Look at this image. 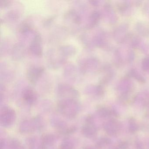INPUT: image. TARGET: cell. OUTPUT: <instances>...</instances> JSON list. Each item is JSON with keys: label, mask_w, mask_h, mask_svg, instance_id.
Segmentation results:
<instances>
[{"label": "cell", "mask_w": 149, "mask_h": 149, "mask_svg": "<svg viewBox=\"0 0 149 149\" xmlns=\"http://www.w3.org/2000/svg\"><path fill=\"white\" fill-rule=\"evenodd\" d=\"M130 74L134 78L136 79L138 81H140L142 82L143 81H144L143 77L136 70H132L131 71Z\"/></svg>", "instance_id": "7"}, {"label": "cell", "mask_w": 149, "mask_h": 149, "mask_svg": "<svg viewBox=\"0 0 149 149\" xmlns=\"http://www.w3.org/2000/svg\"><path fill=\"white\" fill-rule=\"evenodd\" d=\"M142 67L144 71L149 72V56L144 58L142 62Z\"/></svg>", "instance_id": "8"}, {"label": "cell", "mask_w": 149, "mask_h": 149, "mask_svg": "<svg viewBox=\"0 0 149 149\" xmlns=\"http://www.w3.org/2000/svg\"><path fill=\"white\" fill-rule=\"evenodd\" d=\"M117 60L121 64L131 61L133 59V52L130 49H118L116 52Z\"/></svg>", "instance_id": "4"}, {"label": "cell", "mask_w": 149, "mask_h": 149, "mask_svg": "<svg viewBox=\"0 0 149 149\" xmlns=\"http://www.w3.org/2000/svg\"><path fill=\"white\" fill-rule=\"evenodd\" d=\"M128 27L126 24H121L113 32V37L118 42H124L128 38Z\"/></svg>", "instance_id": "3"}, {"label": "cell", "mask_w": 149, "mask_h": 149, "mask_svg": "<svg viewBox=\"0 0 149 149\" xmlns=\"http://www.w3.org/2000/svg\"><path fill=\"white\" fill-rule=\"evenodd\" d=\"M136 29L142 36L149 37V22H139L136 24Z\"/></svg>", "instance_id": "5"}, {"label": "cell", "mask_w": 149, "mask_h": 149, "mask_svg": "<svg viewBox=\"0 0 149 149\" xmlns=\"http://www.w3.org/2000/svg\"><path fill=\"white\" fill-rule=\"evenodd\" d=\"M16 118V113L13 109L6 107L1 109L0 115V120L1 125L4 126H8L13 123Z\"/></svg>", "instance_id": "1"}, {"label": "cell", "mask_w": 149, "mask_h": 149, "mask_svg": "<svg viewBox=\"0 0 149 149\" xmlns=\"http://www.w3.org/2000/svg\"><path fill=\"white\" fill-rule=\"evenodd\" d=\"M132 5L130 2L121 3L119 6V10L120 13L124 15H129L131 13L133 9Z\"/></svg>", "instance_id": "6"}, {"label": "cell", "mask_w": 149, "mask_h": 149, "mask_svg": "<svg viewBox=\"0 0 149 149\" xmlns=\"http://www.w3.org/2000/svg\"><path fill=\"white\" fill-rule=\"evenodd\" d=\"M143 12L145 15L149 17V2L145 4L143 7Z\"/></svg>", "instance_id": "9"}, {"label": "cell", "mask_w": 149, "mask_h": 149, "mask_svg": "<svg viewBox=\"0 0 149 149\" xmlns=\"http://www.w3.org/2000/svg\"><path fill=\"white\" fill-rule=\"evenodd\" d=\"M60 112L64 116L69 118H74L77 116L79 111V109L77 106L65 104H60L59 106Z\"/></svg>", "instance_id": "2"}]
</instances>
